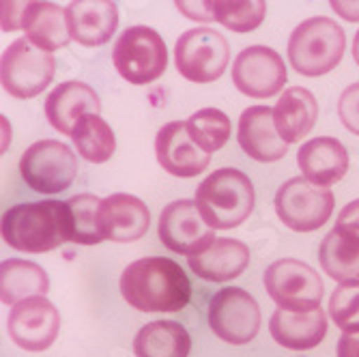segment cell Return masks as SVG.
<instances>
[{
    "mask_svg": "<svg viewBox=\"0 0 359 357\" xmlns=\"http://www.w3.org/2000/svg\"><path fill=\"white\" fill-rule=\"evenodd\" d=\"M7 332L20 349L39 353L56 342L60 332V314L46 297H30L11 308Z\"/></svg>",
    "mask_w": 359,
    "mask_h": 357,
    "instance_id": "cell-14",
    "label": "cell"
},
{
    "mask_svg": "<svg viewBox=\"0 0 359 357\" xmlns=\"http://www.w3.org/2000/svg\"><path fill=\"white\" fill-rule=\"evenodd\" d=\"M69 138L78 155L90 164H104L116 151V136L100 114H84Z\"/></svg>",
    "mask_w": 359,
    "mask_h": 357,
    "instance_id": "cell-28",
    "label": "cell"
},
{
    "mask_svg": "<svg viewBox=\"0 0 359 357\" xmlns=\"http://www.w3.org/2000/svg\"><path fill=\"white\" fill-rule=\"evenodd\" d=\"M65 18L74 41L97 48L112 39L118 26V7L112 0H72L65 5Z\"/></svg>",
    "mask_w": 359,
    "mask_h": 357,
    "instance_id": "cell-16",
    "label": "cell"
},
{
    "mask_svg": "<svg viewBox=\"0 0 359 357\" xmlns=\"http://www.w3.org/2000/svg\"><path fill=\"white\" fill-rule=\"evenodd\" d=\"M116 74L134 86H144L164 76L168 50L159 32L151 26H129L112 48Z\"/></svg>",
    "mask_w": 359,
    "mask_h": 357,
    "instance_id": "cell-5",
    "label": "cell"
},
{
    "mask_svg": "<svg viewBox=\"0 0 359 357\" xmlns=\"http://www.w3.org/2000/svg\"><path fill=\"white\" fill-rule=\"evenodd\" d=\"M54 72V56L32 46L26 37L15 39L0 58V82L15 100H32L43 93L52 84Z\"/></svg>",
    "mask_w": 359,
    "mask_h": 357,
    "instance_id": "cell-7",
    "label": "cell"
},
{
    "mask_svg": "<svg viewBox=\"0 0 359 357\" xmlns=\"http://www.w3.org/2000/svg\"><path fill=\"white\" fill-rule=\"evenodd\" d=\"M189 269L207 282H228L239 278L250 265V250L243 241L217 237L203 254L187 256Z\"/></svg>",
    "mask_w": 359,
    "mask_h": 357,
    "instance_id": "cell-23",
    "label": "cell"
},
{
    "mask_svg": "<svg viewBox=\"0 0 359 357\" xmlns=\"http://www.w3.org/2000/svg\"><path fill=\"white\" fill-rule=\"evenodd\" d=\"M346 50V35L332 18H310L290 32L288 60L308 78L334 72Z\"/></svg>",
    "mask_w": 359,
    "mask_h": 357,
    "instance_id": "cell-4",
    "label": "cell"
},
{
    "mask_svg": "<svg viewBox=\"0 0 359 357\" xmlns=\"http://www.w3.org/2000/svg\"><path fill=\"white\" fill-rule=\"evenodd\" d=\"M211 18L233 32H252L265 20L267 5L263 0H248V3H235V0H209Z\"/></svg>",
    "mask_w": 359,
    "mask_h": 357,
    "instance_id": "cell-30",
    "label": "cell"
},
{
    "mask_svg": "<svg viewBox=\"0 0 359 357\" xmlns=\"http://www.w3.org/2000/svg\"><path fill=\"white\" fill-rule=\"evenodd\" d=\"M265 288L282 310L310 312L320 308L325 286L320 276L297 258H280L265 269Z\"/></svg>",
    "mask_w": 359,
    "mask_h": 357,
    "instance_id": "cell-10",
    "label": "cell"
},
{
    "mask_svg": "<svg viewBox=\"0 0 359 357\" xmlns=\"http://www.w3.org/2000/svg\"><path fill=\"white\" fill-rule=\"evenodd\" d=\"M20 175L32 191L52 196L74 183L78 159L74 149L60 140H39L22 153Z\"/></svg>",
    "mask_w": 359,
    "mask_h": 357,
    "instance_id": "cell-9",
    "label": "cell"
},
{
    "mask_svg": "<svg viewBox=\"0 0 359 357\" xmlns=\"http://www.w3.org/2000/svg\"><path fill=\"white\" fill-rule=\"evenodd\" d=\"M187 127L194 140L209 155L219 151L228 142V138H231V119L217 108H203L198 112H194L187 119Z\"/></svg>",
    "mask_w": 359,
    "mask_h": 357,
    "instance_id": "cell-31",
    "label": "cell"
},
{
    "mask_svg": "<svg viewBox=\"0 0 359 357\" xmlns=\"http://www.w3.org/2000/svg\"><path fill=\"white\" fill-rule=\"evenodd\" d=\"M151 211L134 194H112L102 201L100 229L104 239L114 243H132L147 235Z\"/></svg>",
    "mask_w": 359,
    "mask_h": 357,
    "instance_id": "cell-17",
    "label": "cell"
},
{
    "mask_svg": "<svg viewBox=\"0 0 359 357\" xmlns=\"http://www.w3.org/2000/svg\"><path fill=\"white\" fill-rule=\"evenodd\" d=\"M0 235L5 243L18 252L43 254L69 241L67 235V203L41 201L22 203L5 211L0 222Z\"/></svg>",
    "mask_w": 359,
    "mask_h": 357,
    "instance_id": "cell-2",
    "label": "cell"
},
{
    "mask_svg": "<svg viewBox=\"0 0 359 357\" xmlns=\"http://www.w3.org/2000/svg\"><path fill=\"white\" fill-rule=\"evenodd\" d=\"M123 299L140 312H179L191 299V282L183 267L164 256H147L121 274Z\"/></svg>",
    "mask_w": 359,
    "mask_h": 357,
    "instance_id": "cell-1",
    "label": "cell"
},
{
    "mask_svg": "<svg viewBox=\"0 0 359 357\" xmlns=\"http://www.w3.org/2000/svg\"><path fill=\"white\" fill-rule=\"evenodd\" d=\"M155 155L161 168L181 179L198 177L211 164V155L194 140L187 121H172L159 129L155 136Z\"/></svg>",
    "mask_w": 359,
    "mask_h": 357,
    "instance_id": "cell-15",
    "label": "cell"
},
{
    "mask_svg": "<svg viewBox=\"0 0 359 357\" xmlns=\"http://www.w3.org/2000/svg\"><path fill=\"white\" fill-rule=\"evenodd\" d=\"M338 222H340V224H359V198L353 201V203H348V205L340 211Z\"/></svg>",
    "mask_w": 359,
    "mask_h": 357,
    "instance_id": "cell-38",
    "label": "cell"
},
{
    "mask_svg": "<svg viewBox=\"0 0 359 357\" xmlns=\"http://www.w3.org/2000/svg\"><path fill=\"white\" fill-rule=\"evenodd\" d=\"M338 116L351 134L359 136V82L348 84L338 102Z\"/></svg>",
    "mask_w": 359,
    "mask_h": 357,
    "instance_id": "cell-33",
    "label": "cell"
},
{
    "mask_svg": "<svg viewBox=\"0 0 359 357\" xmlns=\"http://www.w3.org/2000/svg\"><path fill=\"white\" fill-rule=\"evenodd\" d=\"M231 60V46L222 32L213 28L185 30L175 46V67L194 84H211L219 80Z\"/></svg>",
    "mask_w": 359,
    "mask_h": 357,
    "instance_id": "cell-6",
    "label": "cell"
},
{
    "mask_svg": "<svg viewBox=\"0 0 359 357\" xmlns=\"http://www.w3.org/2000/svg\"><path fill=\"white\" fill-rule=\"evenodd\" d=\"M104 198L95 194H78L67 203V235L69 241L80 245H97L106 241L100 229V207Z\"/></svg>",
    "mask_w": 359,
    "mask_h": 357,
    "instance_id": "cell-29",
    "label": "cell"
},
{
    "mask_svg": "<svg viewBox=\"0 0 359 357\" xmlns=\"http://www.w3.org/2000/svg\"><path fill=\"white\" fill-rule=\"evenodd\" d=\"M237 138L245 155L256 161H263V164L282 159L288 151V144L280 138L276 129L273 108L269 106L245 108L239 116Z\"/></svg>",
    "mask_w": 359,
    "mask_h": 357,
    "instance_id": "cell-19",
    "label": "cell"
},
{
    "mask_svg": "<svg viewBox=\"0 0 359 357\" xmlns=\"http://www.w3.org/2000/svg\"><path fill=\"white\" fill-rule=\"evenodd\" d=\"M332 9L348 22H359V3H355V0H348V3H332Z\"/></svg>",
    "mask_w": 359,
    "mask_h": 357,
    "instance_id": "cell-37",
    "label": "cell"
},
{
    "mask_svg": "<svg viewBox=\"0 0 359 357\" xmlns=\"http://www.w3.org/2000/svg\"><path fill=\"white\" fill-rule=\"evenodd\" d=\"M22 30L32 46L50 54L72 41L65 9H60L56 3H26Z\"/></svg>",
    "mask_w": 359,
    "mask_h": 357,
    "instance_id": "cell-25",
    "label": "cell"
},
{
    "mask_svg": "<svg viewBox=\"0 0 359 357\" xmlns=\"http://www.w3.org/2000/svg\"><path fill=\"white\" fill-rule=\"evenodd\" d=\"M327 314L323 308L310 312H290L278 308L269 318L273 340L290 351H310L327 336Z\"/></svg>",
    "mask_w": 359,
    "mask_h": 357,
    "instance_id": "cell-21",
    "label": "cell"
},
{
    "mask_svg": "<svg viewBox=\"0 0 359 357\" xmlns=\"http://www.w3.org/2000/svg\"><path fill=\"white\" fill-rule=\"evenodd\" d=\"M353 58L359 65V30L355 32V39H353Z\"/></svg>",
    "mask_w": 359,
    "mask_h": 357,
    "instance_id": "cell-39",
    "label": "cell"
},
{
    "mask_svg": "<svg viewBox=\"0 0 359 357\" xmlns=\"http://www.w3.org/2000/svg\"><path fill=\"white\" fill-rule=\"evenodd\" d=\"M338 357H359V336L357 334H342L336 349Z\"/></svg>",
    "mask_w": 359,
    "mask_h": 357,
    "instance_id": "cell-36",
    "label": "cell"
},
{
    "mask_svg": "<svg viewBox=\"0 0 359 357\" xmlns=\"http://www.w3.org/2000/svg\"><path fill=\"white\" fill-rule=\"evenodd\" d=\"M323 271L338 282H359V224H336L318 248Z\"/></svg>",
    "mask_w": 359,
    "mask_h": 357,
    "instance_id": "cell-22",
    "label": "cell"
},
{
    "mask_svg": "<svg viewBox=\"0 0 359 357\" xmlns=\"http://www.w3.org/2000/svg\"><path fill=\"white\" fill-rule=\"evenodd\" d=\"M297 164L304 173V179L318 187H332L348 173V151L338 138H312L302 144Z\"/></svg>",
    "mask_w": 359,
    "mask_h": 357,
    "instance_id": "cell-20",
    "label": "cell"
},
{
    "mask_svg": "<svg viewBox=\"0 0 359 357\" xmlns=\"http://www.w3.org/2000/svg\"><path fill=\"white\" fill-rule=\"evenodd\" d=\"M233 84L252 100H269L286 84V65L276 50L267 46H250L235 58Z\"/></svg>",
    "mask_w": 359,
    "mask_h": 357,
    "instance_id": "cell-13",
    "label": "cell"
},
{
    "mask_svg": "<svg viewBox=\"0 0 359 357\" xmlns=\"http://www.w3.org/2000/svg\"><path fill=\"white\" fill-rule=\"evenodd\" d=\"M191 336L177 321H151L134 338L136 357H189Z\"/></svg>",
    "mask_w": 359,
    "mask_h": 357,
    "instance_id": "cell-27",
    "label": "cell"
},
{
    "mask_svg": "<svg viewBox=\"0 0 359 357\" xmlns=\"http://www.w3.org/2000/svg\"><path fill=\"white\" fill-rule=\"evenodd\" d=\"M100 112H102L100 95L95 93L93 86L78 80L56 84V88L46 100L48 123L58 134L65 136H72L74 127L84 114H100Z\"/></svg>",
    "mask_w": 359,
    "mask_h": 357,
    "instance_id": "cell-18",
    "label": "cell"
},
{
    "mask_svg": "<svg viewBox=\"0 0 359 357\" xmlns=\"http://www.w3.org/2000/svg\"><path fill=\"white\" fill-rule=\"evenodd\" d=\"M318 104L312 90L304 86H290L280 95L273 108V123L280 138L286 144L304 140L316 125Z\"/></svg>",
    "mask_w": 359,
    "mask_h": 357,
    "instance_id": "cell-24",
    "label": "cell"
},
{
    "mask_svg": "<svg viewBox=\"0 0 359 357\" xmlns=\"http://www.w3.org/2000/svg\"><path fill=\"white\" fill-rule=\"evenodd\" d=\"M276 213L295 233L323 229L334 213L336 198L330 187H318L304 177H292L276 191Z\"/></svg>",
    "mask_w": 359,
    "mask_h": 357,
    "instance_id": "cell-8",
    "label": "cell"
},
{
    "mask_svg": "<svg viewBox=\"0 0 359 357\" xmlns=\"http://www.w3.org/2000/svg\"><path fill=\"white\" fill-rule=\"evenodd\" d=\"M157 235L170 252L196 256L203 254L217 239L211 226L201 215L196 201H175L159 215Z\"/></svg>",
    "mask_w": 359,
    "mask_h": 357,
    "instance_id": "cell-12",
    "label": "cell"
},
{
    "mask_svg": "<svg viewBox=\"0 0 359 357\" xmlns=\"http://www.w3.org/2000/svg\"><path fill=\"white\" fill-rule=\"evenodd\" d=\"M330 314L342 334H359V282H340L334 288Z\"/></svg>",
    "mask_w": 359,
    "mask_h": 357,
    "instance_id": "cell-32",
    "label": "cell"
},
{
    "mask_svg": "<svg viewBox=\"0 0 359 357\" xmlns=\"http://www.w3.org/2000/svg\"><path fill=\"white\" fill-rule=\"evenodd\" d=\"M258 302L239 286H226L213 295L209 304V328L211 332L228 344H248L260 332Z\"/></svg>",
    "mask_w": 359,
    "mask_h": 357,
    "instance_id": "cell-11",
    "label": "cell"
},
{
    "mask_svg": "<svg viewBox=\"0 0 359 357\" xmlns=\"http://www.w3.org/2000/svg\"><path fill=\"white\" fill-rule=\"evenodd\" d=\"M50 290V280L43 267L24 258H7L0 265V299L15 306L30 297H43Z\"/></svg>",
    "mask_w": 359,
    "mask_h": 357,
    "instance_id": "cell-26",
    "label": "cell"
},
{
    "mask_svg": "<svg viewBox=\"0 0 359 357\" xmlns=\"http://www.w3.org/2000/svg\"><path fill=\"white\" fill-rule=\"evenodd\" d=\"M254 185L237 168L211 173L196 189V207L213 231H231L241 226L254 209Z\"/></svg>",
    "mask_w": 359,
    "mask_h": 357,
    "instance_id": "cell-3",
    "label": "cell"
},
{
    "mask_svg": "<svg viewBox=\"0 0 359 357\" xmlns=\"http://www.w3.org/2000/svg\"><path fill=\"white\" fill-rule=\"evenodd\" d=\"M177 9L183 11L185 18L198 20V22H213L209 3H177Z\"/></svg>",
    "mask_w": 359,
    "mask_h": 357,
    "instance_id": "cell-35",
    "label": "cell"
},
{
    "mask_svg": "<svg viewBox=\"0 0 359 357\" xmlns=\"http://www.w3.org/2000/svg\"><path fill=\"white\" fill-rule=\"evenodd\" d=\"M3 30H18L24 22L26 3H3Z\"/></svg>",
    "mask_w": 359,
    "mask_h": 357,
    "instance_id": "cell-34",
    "label": "cell"
}]
</instances>
